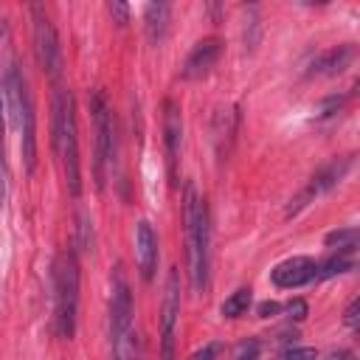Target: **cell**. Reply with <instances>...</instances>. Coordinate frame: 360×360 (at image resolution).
<instances>
[{
    "instance_id": "11",
    "label": "cell",
    "mask_w": 360,
    "mask_h": 360,
    "mask_svg": "<svg viewBox=\"0 0 360 360\" xmlns=\"http://www.w3.org/2000/svg\"><path fill=\"white\" fill-rule=\"evenodd\" d=\"M270 278L278 290H298L315 278V262L309 256H290L270 270Z\"/></svg>"
},
{
    "instance_id": "27",
    "label": "cell",
    "mask_w": 360,
    "mask_h": 360,
    "mask_svg": "<svg viewBox=\"0 0 360 360\" xmlns=\"http://www.w3.org/2000/svg\"><path fill=\"white\" fill-rule=\"evenodd\" d=\"M357 309H360V298H352L346 312H343V321H346L349 329H357Z\"/></svg>"
},
{
    "instance_id": "20",
    "label": "cell",
    "mask_w": 360,
    "mask_h": 360,
    "mask_svg": "<svg viewBox=\"0 0 360 360\" xmlns=\"http://www.w3.org/2000/svg\"><path fill=\"white\" fill-rule=\"evenodd\" d=\"M326 245L338 248V250H357V231L354 228H340L326 233Z\"/></svg>"
},
{
    "instance_id": "6",
    "label": "cell",
    "mask_w": 360,
    "mask_h": 360,
    "mask_svg": "<svg viewBox=\"0 0 360 360\" xmlns=\"http://www.w3.org/2000/svg\"><path fill=\"white\" fill-rule=\"evenodd\" d=\"M87 107H90V121H93V177L96 188H104L107 183V169L112 166L115 158V118L107 104V96L101 90L87 93Z\"/></svg>"
},
{
    "instance_id": "4",
    "label": "cell",
    "mask_w": 360,
    "mask_h": 360,
    "mask_svg": "<svg viewBox=\"0 0 360 360\" xmlns=\"http://www.w3.org/2000/svg\"><path fill=\"white\" fill-rule=\"evenodd\" d=\"M79 315V259L70 248L56 253L53 262V326L56 335L70 340Z\"/></svg>"
},
{
    "instance_id": "24",
    "label": "cell",
    "mask_w": 360,
    "mask_h": 360,
    "mask_svg": "<svg viewBox=\"0 0 360 360\" xmlns=\"http://www.w3.org/2000/svg\"><path fill=\"white\" fill-rule=\"evenodd\" d=\"M343 101H346V96H329V98H323V104H321L318 115H321V118H329V115H335V112L343 107Z\"/></svg>"
},
{
    "instance_id": "22",
    "label": "cell",
    "mask_w": 360,
    "mask_h": 360,
    "mask_svg": "<svg viewBox=\"0 0 360 360\" xmlns=\"http://www.w3.org/2000/svg\"><path fill=\"white\" fill-rule=\"evenodd\" d=\"M107 11H110L112 22H118V25H127V22H129V6H127V3L110 0V3H107Z\"/></svg>"
},
{
    "instance_id": "28",
    "label": "cell",
    "mask_w": 360,
    "mask_h": 360,
    "mask_svg": "<svg viewBox=\"0 0 360 360\" xmlns=\"http://www.w3.org/2000/svg\"><path fill=\"white\" fill-rule=\"evenodd\" d=\"M256 357H259V343H256V340H248V343H242V349H239L236 360H256Z\"/></svg>"
},
{
    "instance_id": "5",
    "label": "cell",
    "mask_w": 360,
    "mask_h": 360,
    "mask_svg": "<svg viewBox=\"0 0 360 360\" xmlns=\"http://www.w3.org/2000/svg\"><path fill=\"white\" fill-rule=\"evenodd\" d=\"M110 349H112V360H135L132 292L121 264H115L112 270V290H110Z\"/></svg>"
},
{
    "instance_id": "14",
    "label": "cell",
    "mask_w": 360,
    "mask_h": 360,
    "mask_svg": "<svg viewBox=\"0 0 360 360\" xmlns=\"http://www.w3.org/2000/svg\"><path fill=\"white\" fill-rule=\"evenodd\" d=\"M354 62V45L352 42H343V45H335L323 53H318L309 65V76H338L343 73L349 65Z\"/></svg>"
},
{
    "instance_id": "13",
    "label": "cell",
    "mask_w": 360,
    "mask_h": 360,
    "mask_svg": "<svg viewBox=\"0 0 360 360\" xmlns=\"http://www.w3.org/2000/svg\"><path fill=\"white\" fill-rule=\"evenodd\" d=\"M158 236L152 231V225L146 219H141L135 225V262H138V270H141V278L143 281H152L155 278V270H158Z\"/></svg>"
},
{
    "instance_id": "3",
    "label": "cell",
    "mask_w": 360,
    "mask_h": 360,
    "mask_svg": "<svg viewBox=\"0 0 360 360\" xmlns=\"http://www.w3.org/2000/svg\"><path fill=\"white\" fill-rule=\"evenodd\" d=\"M3 98H6V110L14 121V127L20 129V152H22V163L25 172L31 174L37 166V112H34V98L28 90V79L20 70L17 62H11L6 68L3 76Z\"/></svg>"
},
{
    "instance_id": "10",
    "label": "cell",
    "mask_w": 360,
    "mask_h": 360,
    "mask_svg": "<svg viewBox=\"0 0 360 360\" xmlns=\"http://www.w3.org/2000/svg\"><path fill=\"white\" fill-rule=\"evenodd\" d=\"M180 143H183V115L180 104L174 98L163 101V146H166V166L169 180L177 186V160H180Z\"/></svg>"
},
{
    "instance_id": "16",
    "label": "cell",
    "mask_w": 360,
    "mask_h": 360,
    "mask_svg": "<svg viewBox=\"0 0 360 360\" xmlns=\"http://www.w3.org/2000/svg\"><path fill=\"white\" fill-rule=\"evenodd\" d=\"M233 132H236V110H219L214 118V143L219 160L225 158V143L233 141Z\"/></svg>"
},
{
    "instance_id": "19",
    "label": "cell",
    "mask_w": 360,
    "mask_h": 360,
    "mask_svg": "<svg viewBox=\"0 0 360 360\" xmlns=\"http://www.w3.org/2000/svg\"><path fill=\"white\" fill-rule=\"evenodd\" d=\"M250 298H253V290H250V287H239V290H233V292L222 301L219 312H222L225 318H239V315H245V312H248Z\"/></svg>"
},
{
    "instance_id": "9",
    "label": "cell",
    "mask_w": 360,
    "mask_h": 360,
    "mask_svg": "<svg viewBox=\"0 0 360 360\" xmlns=\"http://www.w3.org/2000/svg\"><path fill=\"white\" fill-rule=\"evenodd\" d=\"M177 318H180V270L172 267L166 276L163 301H160V357L163 360H174Z\"/></svg>"
},
{
    "instance_id": "7",
    "label": "cell",
    "mask_w": 360,
    "mask_h": 360,
    "mask_svg": "<svg viewBox=\"0 0 360 360\" xmlns=\"http://www.w3.org/2000/svg\"><path fill=\"white\" fill-rule=\"evenodd\" d=\"M31 22H34V53H37V62H39L42 73L53 84H59V79H62V48H59V37H56V28H53L45 6L31 3Z\"/></svg>"
},
{
    "instance_id": "30",
    "label": "cell",
    "mask_w": 360,
    "mask_h": 360,
    "mask_svg": "<svg viewBox=\"0 0 360 360\" xmlns=\"http://www.w3.org/2000/svg\"><path fill=\"white\" fill-rule=\"evenodd\" d=\"M323 360H354V354H352L349 349H335V352H329Z\"/></svg>"
},
{
    "instance_id": "15",
    "label": "cell",
    "mask_w": 360,
    "mask_h": 360,
    "mask_svg": "<svg viewBox=\"0 0 360 360\" xmlns=\"http://www.w3.org/2000/svg\"><path fill=\"white\" fill-rule=\"evenodd\" d=\"M169 3H146L143 8V25H146V37L149 42H160L166 37V28H169Z\"/></svg>"
},
{
    "instance_id": "18",
    "label": "cell",
    "mask_w": 360,
    "mask_h": 360,
    "mask_svg": "<svg viewBox=\"0 0 360 360\" xmlns=\"http://www.w3.org/2000/svg\"><path fill=\"white\" fill-rule=\"evenodd\" d=\"M8 194V158H6V98L0 87V202H6Z\"/></svg>"
},
{
    "instance_id": "23",
    "label": "cell",
    "mask_w": 360,
    "mask_h": 360,
    "mask_svg": "<svg viewBox=\"0 0 360 360\" xmlns=\"http://www.w3.org/2000/svg\"><path fill=\"white\" fill-rule=\"evenodd\" d=\"M219 352H222V343H205L202 349H197V352H191L188 354V360H217L219 357Z\"/></svg>"
},
{
    "instance_id": "8",
    "label": "cell",
    "mask_w": 360,
    "mask_h": 360,
    "mask_svg": "<svg viewBox=\"0 0 360 360\" xmlns=\"http://www.w3.org/2000/svg\"><path fill=\"white\" fill-rule=\"evenodd\" d=\"M352 163H354V158L352 155H340V158H332L329 163H323L312 177H309V183L290 200V205H287V217H292V214H298L304 205H309L318 194H323V191H329V188H335L343 177H346V172L352 169Z\"/></svg>"
},
{
    "instance_id": "25",
    "label": "cell",
    "mask_w": 360,
    "mask_h": 360,
    "mask_svg": "<svg viewBox=\"0 0 360 360\" xmlns=\"http://www.w3.org/2000/svg\"><path fill=\"white\" fill-rule=\"evenodd\" d=\"M278 360H318V354H315V349L301 346V349H287Z\"/></svg>"
},
{
    "instance_id": "1",
    "label": "cell",
    "mask_w": 360,
    "mask_h": 360,
    "mask_svg": "<svg viewBox=\"0 0 360 360\" xmlns=\"http://www.w3.org/2000/svg\"><path fill=\"white\" fill-rule=\"evenodd\" d=\"M51 141L53 152L59 158L65 186L70 197L82 194V169H79V138H76V104L70 90L62 84H53V98H51Z\"/></svg>"
},
{
    "instance_id": "26",
    "label": "cell",
    "mask_w": 360,
    "mask_h": 360,
    "mask_svg": "<svg viewBox=\"0 0 360 360\" xmlns=\"http://www.w3.org/2000/svg\"><path fill=\"white\" fill-rule=\"evenodd\" d=\"M284 312H287V318H295V321H304V318H307V304H304L301 298H295V301H290V304L284 307Z\"/></svg>"
},
{
    "instance_id": "2",
    "label": "cell",
    "mask_w": 360,
    "mask_h": 360,
    "mask_svg": "<svg viewBox=\"0 0 360 360\" xmlns=\"http://www.w3.org/2000/svg\"><path fill=\"white\" fill-rule=\"evenodd\" d=\"M183 228H186V262L191 276V290L202 292L208 287V205L200 191L186 183L183 188Z\"/></svg>"
},
{
    "instance_id": "21",
    "label": "cell",
    "mask_w": 360,
    "mask_h": 360,
    "mask_svg": "<svg viewBox=\"0 0 360 360\" xmlns=\"http://www.w3.org/2000/svg\"><path fill=\"white\" fill-rule=\"evenodd\" d=\"M79 239L84 250H93V222L87 214H79Z\"/></svg>"
},
{
    "instance_id": "12",
    "label": "cell",
    "mask_w": 360,
    "mask_h": 360,
    "mask_svg": "<svg viewBox=\"0 0 360 360\" xmlns=\"http://www.w3.org/2000/svg\"><path fill=\"white\" fill-rule=\"evenodd\" d=\"M219 53H222L219 37H205V39L194 42V48L188 51V56H186V62L180 68V76L183 79H202L214 68V62L219 59Z\"/></svg>"
},
{
    "instance_id": "17",
    "label": "cell",
    "mask_w": 360,
    "mask_h": 360,
    "mask_svg": "<svg viewBox=\"0 0 360 360\" xmlns=\"http://www.w3.org/2000/svg\"><path fill=\"white\" fill-rule=\"evenodd\" d=\"M354 267V250H335L329 259L315 264V278H332L340 273H349Z\"/></svg>"
},
{
    "instance_id": "29",
    "label": "cell",
    "mask_w": 360,
    "mask_h": 360,
    "mask_svg": "<svg viewBox=\"0 0 360 360\" xmlns=\"http://www.w3.org/2000/svg\"><path fill=\"white\" fill-rule=\"evenodd\" d=\"M256 312H259V318H270V315H278L281 312V304L278 301H262Z\"/></svg>"
}]
</instances>
